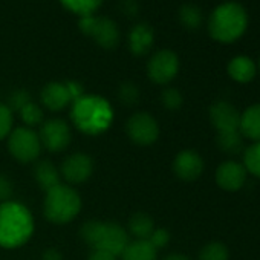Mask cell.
<instances>
[{
  "mask_svg": "<svg viewBox=\"0 0 260 260\" xmlns=\"http://www.w3.org/2000/svg\"><path fill=\"white\" fill-rule=\"evenodd\" d=\"M34 220L26 207L7 201L0 205V246L17 248L29 240Z\"/></svg>",
  "mask_w": 260,
  "mask_h": 260,
  "instance_id": "obj_1",
  "label": "cell"
},
{
  "mask_svg": "<svg viewBox=\"0 0 260 260\" xmlns=\"http://www.w3.org/2000/svg\"><path fill=\"white\" fill-rule=\"evenodd\" d=\"M74 124L87 135H98L109 128L113 110L107 100L96 95H83L72 103L71 112Z\"/></svg>",
  "mask_w": 260,
  "mask_h": 260,
  "instance_id": "obj_2",
  "label": "cell"
},
{
  "mask_svg": "<svg viewBox=\"0 0 260 260\" xmlns=\"http://www.w3.org/2000/svg\"><path fill=\"white\" fill-rule=\"evenodd\" d=\"M248 28V14L237 2H225L216 7L208 19L210 36L220 43L240 39Z\"/></svg>",
  "mask_w": 260,
  "mask_h": 260,
  "instance_id": "obj_3",
  "label": "cell"
},
{
  "mask_svg": "<svg viewBox=\"0 0 260 260\" xmlns=\"http://www.w3.org/2000/svg\"><path fill=\"white\" fill-rule=\"evenodd\" d=\"M81 236L93 251L109 252L115 257L121 255L128 245V236L116 223H106L100 220H90L81 228Z\"/></svg>",
  "mask_w": 260,
  "mask_h": 260,
  "instance_id": "obj_4",
  "label": "cell"
},
{
  "mask_svg": "<svg viewBox=\"0 0 260 260\" xmlns=\"http://www.w3.org/2000/svg\"><path fill=\"white\" fill-rule=\"evenodd\" d=\"M81 210V199L78 193L69 185L58 184L46 191L45 214L54 223L71 222Z\"/></svg>",
  "mask_w": 260,
  "mask_h": 260,
  "instance_id": "obj_5",
  "label": "cell"
},
{
  "mask_svg": "<svg viewBox=\"0 0 260 260\" xmlns=\"http://www.w3.org/2000/svg\"><path fill=\"white\" fill-rule=\"evenodd\" d=\"M78 26L83 34L92 37L98 46L104 49H113L119 43V29L113 20L109 17H96V16H86L81 17Z\"/></svg>",
  "mask_w": 260,
  "mask_h": 260,
  "instance_id": "obj_6",
  "label": "cell"
},
{
  "mask_svg": "<svg viewBox=\"0 0 260 260\" xmlns=\"http://www.w3.org/2000/svg\"><path fill=\"white\" fill-rule=\"evenodd\" d=\"M8 149L11 155L20 162L36 161L42 150L39 135L29 127H19L10 134Z\"/></svg>",
  "mask_w": 260,
  "mask_h": 260,
  "instance_id": "obj_7",
  "label": "cell"
},
{
  "mask_svg": "<svg viewBox=\"0 0 260 260\" xmlns=\"http://www.w3.org/2000/svg\"><path fill=\"white\" fill-rule=\"evenodd\" d=\"M127 135L140 146H150L159 137V127L156 119L149 113H135L127 121Z\"/></svg>",
  "mask_w": 260,
  "mask_h": 260,
  "instance_id": "obj_8",
  "label": "cell"
},
{
  "mask_svg": "<svg viewBox=\"0 0 260 260\" xmlns=\"http://www.w3.org/2000/svg\"><path fill=\"white\" fill-rule=\"evenodd\" d=\"M147 72L156 84H167L179 72V58L173 51L162 49L150 58Z\"/></svg>",
  "mask_w": 260,
  "mask_h": 260,
  "instance_id": "obj_9",
  "label": "cell"
},
{
  "mask_svg": "<svg viewBox=\"0 0 260 260\" xmlns=\"http://www.w3.org/2000/svg\"><path fill=\"white\" fill-rule=\"evenodd\" d=\"M39 138L49 152H61L71 143V130L63 119H49L42 125Z\"/></svg>",
  "mask_w": 260,
  "mask_h": 260,
  "instance_id": "obj_10",
  "label": "cell"
},
{
  "mask_svg": "<svg viewBox=\"0 0 260 260\" xmlns=\"http://www.w3.org/2000/svg\"><path fill=\"white\" fill-rule=\"evenodd\" d=\"M210 121L217 134L236 132L240 125V112L228 101H216L210 107Z\"/></svg>",
  "mask_w": 260,
  "mask_h": 260,
  "instance_id": "obj_11",
  "label": "cell"
},
{
  "mask_svg": "<svg viewBox=\"0 0 260 260\" xmlns=\"http://www.w3.org/2000/svg\"><path fill=\"white\" fill-rule=\"evenodd\" d=\"M246 169L236 161H225L216 170V182L225 191H237L246 182Z\"/></svg>",
  "mask_w": 260,
  "mask_h": 260,
  "instance_id": "obj_12",
  "label": "cell"
},
{
  "mask_svg": "<svg viewBox=\"0 0 260 260\" xmlns=\"http://www.w3.org/2000/svg\"><path fill=\"white\" fill-rule=\"evenodd\" d=\"M92 172H93V162H92L90 156H87L84 153L71 155L69 158H66V161L63 162V167H61V173H63L64 179L72 184H80V182L87 181L90 178Z\"/></svg>",
  "mask_w": 260,
  "mask_h": 260,
  "instance_id": "obj_13",
  "label": "cell"
},
{
  "mask_svg": "<svg viewBox=\"0 0 260 260\" xmlns=\"http://www.w3.org/2000/svg\"><path fill=\"white\" fill-rule=\"evenodd\" d=\"M173 170L182 181H194L204 172V159L193 150H182L173 161Z\"/></svg>",
  "mask_w": 260,
  "mask_h": 260,
  "instance_id": "obj_14",
  "label": "cell"
},
{
  "mask_svg": "<svg viewBox=\"0 0 260 260\" xmlns=\"http://www.w3.org/2000/svg\"><path fill=\"white\" fill-rule=\"evenodd\" d=\"M153 42H155V32L152 26H149L147 23H138L130 29L128 48L134 55L143 57L149 54V51L153 46Z\"/></svg>",
  "mask_w": 260,
  "mask_h": 260,
  "instance_id": "obj_15",
  "label": "cell"
},
{
  "mask_svg": "<svg viewBox=\"0 0 260 260\" xmlns=\"http://www.w3.org/2000/svg\"><path fill=\"white\" fill-rule=\"evenodd\" d=\"M42 101L51 110H61L69 103H72L69 89L66 83H49L42 90Z\"/></svg>",
  "mask_w": 260,
  "mask_h": 260,
  "instance_id": "obj_16",
  "label": "cell"
},
{
  "mask_svg": "<svg viewBox=\"0 0 260 260\" xmlns=\"http://www.w3.org/2000/svg\"><path fill=\"white\" fill-rule=\"evenodd\" d=\"M239 132L243 138L260 141V103L246 107L240 113V125Z\"/></svg>",
  "mask_w": 260,
  "mask_h": 260,
  "instance_id": "obj_17",
  "label": "cell"
},
{
  "mask_svg": "<svg viewBox=\"0 0 260 260\" xmlns=\"http://www.w3.org/2000/svg\"><path fill=\"white\" fill-rule=\"evenodd\" d=\"M228 75L237 81V83H249L254 77H255V72H257V68H255V63L246 57V55H237L234 58H231V61L228 63Z\"/></svg>",
  "mask_w": 260,
  "mask_h": 260,
  "instance_id": "obj_18",
  "label": "cell"
},
{
  "mask_svg": "<svg viewBox=\"0 0 260 260\" xmlns=\"http://www.w3.org/2000/svg\"><path fill=\"white\" fill-rule=\"evenodd\" d=\"M158 251L150 245L149 240L128 242L121 254L122 260H156Z\"/></svg>",
  "mask_w": 260,
  "mask_h": 260,
  "instance_id": "obj_19",
  "label": "cell"
},
{
  "mask_svg": "<svg viewBox=\"0 0 260 260\" xmlns=\"http://www.w3.org/2000/svg\"><path fill=\"white\" fill-rule=\"evenodd\" d=\"M36 179L37 182L42 185V188H45L46 191L57 187L60 182V172L55 169L54 164L43 161L36 167Z\"/></svg>",
  "mask_w": 260,
  "mask_h": 260,
  "instance_id": "obj_20",
  "label": "cell"
},
{
  "mask_svg": "<svg viewBox=\"0 0 260 260\" xmlns=\"http://www.w3.org/2000/svg\"><path fill=\"white\" fill-rule=\"evenodd\" d=\"M128 228H130V233L137 237V240H147L155 230L152 217L143 213L132 216V219L128 222Z\"/></svg>",
  "mask_w": 260,
  "mask_h": 260,
  "instance_id": "obj_21",
  "label": "cell"
},
{
  "mask_svg": "<svg viewBox=\"0 0 260 260\" xmlns=\"http://www.w3.org/2000/svg\"><path fill=\"white\" fill-rule=\"evenodd\" d=\"M217 146L222 152L228 155H237L243 150V137L239 130L236 132H223L217 134Z\"/></svg>",
  "mask_w": 260,
  "mask_h": 260,
  "instance_id": "obj_22",
  "label": "cell"
},
{
  "mask_svg": "<svg viewBox=\"0 0 260 260\" xmlns=\"http://www.w3.org/2000/svg\"><path fill=\"white\" fill-rule=\"evenodd\" d=\"M60 4L71 13L86 17L92 16L103 4V0H60Z\"/></svg>",
  "mask_w": 260,
  "mask_h": 260,
  "instance_id": "obj_23",
  "label": "cell"
},
{
  "mask_svg": "<svg viewBox=\"0 0 260 260\" xmlns=\"http://www.w3.org/2000/svg\"><path fill=\"white\" fill-rule=\"evenodd\" d=\"M179 22L187 29H198L202 23L201 8L194 4H185L179 8Z\"/></svg>",
  "mask_w": 260,
  "mask_h": 260,
  "instance_id": "obj_24",
  "label": "cell"
},
{
  "mask_svg": "<svg viewBox=\"0 0 260 260\" xmlns=\"http://www.w3.org/2000/svg\"><path fill=\"white\" fill-rule=\"evenodd\" d=\"M199 260H230V251L225 243L214 240L201 249Z\"/></svg>",
  "mask_w": 260,
  "mask_h": 260,
  "instance_id": "obj_25",
  "label": "cell"
},
{
  "mask_svg": "<svg viewBox=\"0 0 260 260\" xmlns=\"http://www.w3.org/2000/svg\"><path fill=\"white\" fill-rule=\"evenodd\" d=\"M243 166L248 173L260 178V141L249 146L243 153Z\"/></svg>",
  "mask_w": 260,
  "mask_h": 260,
  "instance_id": "obj_26",
  "label": "cell"
},
{
  "mask_svg": "<svg viewBox=\"0 0 260 260\" xmlns=\"http://www.w3.org/2000/svg\"><path fill=\"white\" fill-rule=\"evenodd\" d=\"M19 112H20V116H22L23 122H25L28 127H34V125L40 124L42 119H43V112H42V109H40L36 103H32V101H29L26 106H23Z\"/></svg>",
  "mask_w": 260,
  "mask_h": 260,
  "instance_id": "obj_27",
  "label": "cell"
},
{
  "mask_svg": "<svg viewBox=\"0 0 260 260\" xmlns=\"http://www.w3.org/2000/svg\"><path fill=\"white\" fill-rule=\"evenodd\" d=\"M13 132V110L0 103V140L10 137Z\"/></svg>",
  "mask_w": 260,
  "mask_h": 260,
  "instance_id": "obj_28",
  "label": "cell"
},
{
  "mask_svg": "<svg viewBox=\"0 0 260 260\" xmlns=\"http://www.w3.org/2000/svg\"><path fill=\"white\" fill-rule=\"evenodd\" d=\"M161 100H162V104L169 109V110H178L182 103H184V98H182V93L175 89V87H169L162 92L161 95Z\"/></svg>",
  "mask_w": 260,
  "mask_h": 260,
  "instance_id": "obj_29",
  "label": "cell"
},
{
  "mask_svg": "<svg viewBox=\"0 0 260 260\" xmlns=\"http://www.w3.org/2000/svg\"><path fill=\"white\" fill-rule=\"evenodd\" d=\"M119 98L125 104H135L140 98V90L132 83H124L119 89Z\"/></svg>",
  "mask_w": 260,
  "mask_h": 260,
  "instance_id": "obj_30",
  "label": "cell"
},
{
  "mask_svg": "<svg viewBox=\"0 0 260 260\" xmlns=\"http://www.w3.org/2000/svg\"><path fill=\"white\" fill-rule=\"evenodd\" d=\"M147 240H149L150 245L158 251V249L164 248V246L170 242V234H169V231L164 230V228H155L153 233L150 234V237H149Z\"/></svg>",
  "mask_w": 260,
  "mask_h": 260,
  "instance_id": "obj_31",
  "label": "cell"
},
{
  "mask_svg": "<svg viewBox=\"0 0 260 260\" xmlns=\"http://www.w3.org/2000/svg\"><path fill=\"white\" fill-rule=\"evenodd\" d=\"M31 101V96H29V93L28 92H25V90H16L13 95H11V98H10V104H11V110L13 109H16V110H20L23 106H26L28 103Z\"/></svg>",
  "mask_w": 260,
  "mask_h": 260,
  "instance_id": "obj_32",
  "label": "cell"
},
{
  "mask_svg": "<svg viewBox=\"0 0 260 260\" xmlns=\"http://www.w3.org/2000/svg\"><path fill=\"white\" fill-rule=\"evenodd\" d=\"M13 194V187H11V182L4 176L0 175V199H4L5 202L8 201V198Z\"/></svg>",
  "mask_w": 260,
  "mask_h": 260,
  "instance_id": "obj_33",
  "label": "cell"
},
{
  "mask_svg": "<svg viewBox=\"0 0 260 260\" xmlns=\"http://www.w3.org/2000/svg\"><path fill=\"white\" fill-rule=\"evenodd\" d=\"M121 11L127 16H135L138 13V4L135 0H122Z\"/></svg>",
  "mask_w": 260,
  "mask_h": 260,
  "instance_id": "obj_34",
  "label": "cell"
},
{
  "mask_svg": "<svg viewBox=\"0 0 260 260\" xmlns=\"http://www.w3.org/2000/svg\"><path fill=\"white\" fill-rule=\"evenodd\" d=\"M89 260H116L115 255L109 254V252H103V251H93V254L89 257Z\"/></svg>",
  "mask_w": 260,
  "mask_h": 260,
  "instance_id": "obj_35",
  "label": "cell"
},
{
  "mask_svg": "<svg viewBox=\"0 0 260 260\" xmlns=\"http://www.w3.org/2000/svg\"><path fill=\"white\" fill-rule=\"evenodd\" d=\"M43 260H61V254L57 249H48L43 254Z\"/></svg>",
  "mask_w": 260,
  "mask_h": 260,
  "instance_id": "obj_36",
  "label": "cell"
},
{
  "mask_svg": "<svg viewBox=\"0 0 260 260\" xmlns=\"http://www.w3.org/2000/svg\"><path fill=\"white\" fill-rule=\"evenodd\" d=\"M164 260H190V258L187 255H184V254H170Z\"/></svg>",
  "mask_w": 260,
  "mask_h": 260,
  "instance_id": "obj_37",
  "label": "cell"
}]
</instances>
